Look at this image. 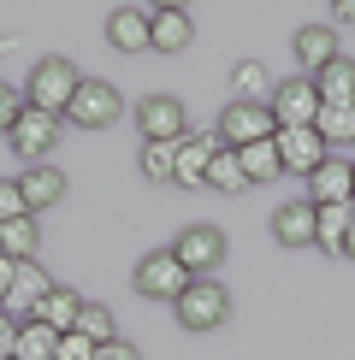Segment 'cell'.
<instances>
[{"mask_svg": "<svg viewBox=\"0 0 355 360\" xmlns=\"http://www.w3.org/2000/svg\"><path fill=\"white\" fill-rule=\"evenodd\" d=\"M77 89H83V77H77V65H71V59H42V65L30 71V83H24V101H30L36 112L66 118L71 101H77Z\"/></svg>", "mask_w": 355, "mask_h": 360, "instance_id": "obj_1", "label": "cell"}, {"mask_svg": "<svg viewBox=\"0 0 355 360\" xmlns=\"http://www.w3.org/2000/svg\"><path fill=\"white\" fill-rule=\"evenodd\" d=\"M219 136H225V148H255V142L278 136V118H273L266 101H231L219 112Z\"/></svg>", "mask_w": 355, "mask_h": 360, "instance_id": "obj_2", "label": "cell"}, {"mask_svg": "<svg viewBox=\"0 0 355 360\" xmlns=\"http://www.w3.org/2000/svg\"><path fill=\"white\" fill-rule=\"evenodd\" d=\"M130 283H137V295H148V302H172L178 307V295H184L196 278L178 266L172 248H154V254H142V266H137V278H130Z\"/></svg>", "mask_w": 355, "mask_h": 360, "instance_id": "obj_3", "label": "cell"}, {"mask_svg": "<svg viewBox=\"0 0 355 360\" xmlns=\"http://www.w3.org/2000/svg\"><path fill=\"white\" fill-rule=\"evenodd\" d=\"M125 118V95L107 83V77H83L77 89V101H71V112H66V124H83V130H107Z\"/></svg>", "mask_w": 355, "mask_h": 360, "instance_id": "obj_4", "label": "cell"}, {"mask_svg": "<svg viewBox=\"0 0 355 360\" xmlns=\"http://www.w3.org/2000/svg\"><path fill=\"white\" fill-rule=\"evenodd\" d=\"M266 107H273L278 130H308V124H320V89H314V77H285Z\"/></svg>", "mask_w": 355, "mask_h": 360, "instance_id": "obj_5", "label": "cell"}, {"mask_svg": "<svg viewBox=\"0 0 355 360\" xmlns=\"http://www.w3.org/2000/svg\"><path fill=\"white\" fill-rule=\"evenodd\" d=\"M225 313H231V295H225V283H213V278H196L184 295H178L184 331H213V325H225Z\"/></svg>", "mask_w": 355, "mask_h": 360, "instance_id": "obj_6", "label": "cell"}, {"mask_svg": "<svg viewBox=\"0 0 355 360\" xmlns=\"http://www.w3.org/2000/svg\"><path fill=\"white\" fill-rule=\"evenodd\" d=\"M172 254H178V266H184L189 278H207L213 266H225V236H219L213 224H184Z\"/></svg>", "mask_w": 355, "mask_h": 360, "instance_id": "obj_7", "label": "cell"}, {"mask_svg": "<svg viewBox=\"0 0 355 360\" xmlns=\"http://www.w3.org/2000/svg\"><path fill=\"white\" fill-rule=\"evenodd\" d=\"M225 148V136L219 130H189L184 142H178V166H172V184L184 189H201L207 184V166H213V154Z\"/></svg>", "mask_w": 355, "mask_h": 360, "instance_id": "obj_8", "label": "cell"}, {"mask_svg": "<svg viewBox=\"0 0 355 360\" xmlns=\"http://www.w3.org/2000/svg\"><path fill=\"white\" fill-rule=\"evenodd\" d=\"M137 124H142V142H184L189 136V112L172 95H148L137 107Z\"/></svg>", "mask_w": 355, "mask_h": 360, "instance_id": "obj_9", "label": "cell"}, {"mask_svg": "<svg viewBox=\"0 0 355 360\" xmlns=\"http://www.w3.org/2000/svg\"><path fill=\"white\" fill-rule=\"evenodd\" d=\"M54 295V278H48V266H36V260H24L18 266V278H12V295L0 302V313H12V319H36L42 313V302Z\"/></svg>", "mask_w": 355, "mask_h": 360, "instance_id": "obj_10", "label": "cell"}, {"mask_svg": "<svg viewBox=\"0 0 355 360\" xmlns=\"http://www.w3.org/2000/svg\"><path fill=\"white\" fill-rule=\"evenodd\" d=\"M278 160H285V172H296V177H314L325 160H332V142H325L314 124L308 130H278Z\"/></svg>", "mask_w": 355, "mask_h": 360, "instance_id": "obj_11", "label": "cell"}, {"mask_svg": "<svg viewBox=\"0 0 355 360\" xmlns=\"http://www.w3.org/2000/svg\"><path fill=\"white\" fill-rule=\"evenodd\" d=\"M59 130H66V118H54V112H36V107H24V118H18V130H12L6 142L18 148L24 160H36V166H48V154H54Z\"/></svg>", "mask_w": 355, "mask_h": 360, "instance_id": "obj_12", "label": "cell"}, {"mask_svg": "<svg viewBox=\"0 0 355 360\" xmlns=\"http://www.w3.org/2000/svg\"><path fill=\"white\" fill-rule=\"evenodd\" d=\"M196 24H189L184 6H148V48L154 53H184Z\"/></svg>", "mask_w": 355, "mask_h": 360, "instance_id": "obj_13", "label": "cell"}, {"mask_svg": "<svg viewBox=\"0 0 355 360\" xmlns=\"http://www.w3.org/2000/svg\"><path fill=\"white\" fill-rule=\"evenodd\" d=\"M308 201H314V207H344V201H355V166L332 154L314 177H308Z\"/></svg>", "mask_w": 355, "mask_h": 360, "instance_id": "obj_14", "label": "cell"}, {"mask_svg": "<svg viewBox=\"0 0 355 360\" xmlns=\"http://www.w3.org/2000/svg\"><path fill=\"white\" fill-rule=\"evenodd\" d=\"M296 59H302L308 77H320L332 59H344V53H337V30L332 24H302V30H296Z\"/></svg>", "mask_w": 355, "mask_h": 360, "instance_id": "obj_15", "label": "cell"}, {"mask_svg": "<svg viewBox=\"0 0 355 360\" xmlns=\"http://www.w3.org/2000/svg\"><path fill=\"white\" fill-rule=\"evenodd\" d=\"M107 41L118 53H142L148 48V6H113L107 12Z\"/></svg>", "mask_w": 355, "mask_h": 360, "instance_id": "obj_16", "label": "cell"}, {"mask_svg": "<svg viewBox=\"0 0 355 360\" xmlns=\"http://www.w3.org/2000/svg\"><path fill=\"white\" fill-rule=\"evenodd\" d=\"M273 236L285 248H308L314 243V201H285L273 213Z\"/></svg>", "mask_w": 355, "mask_h": 360, "instance_id": "obj_17", "label": "cell"}, {"mask_svg": "<svg viewBox=\"0 0 355 360\" xmlns=\"http://www.w3.org/2000/svg\"><path fill=\"white\" fill-rule=\"evenodd\" d=\"M320 107H355V59H332V65L314 77Z\"/></svg>", "mask_w": 355, "mask_h": 360, "instance_id": "obj_18", "label": "cell"}, {"mask_svg": "<svg viewBox=\"0 0 355 360\" xmlns=\"http://www.w3.org/2000/svg\"><path fill=\"white\" fill-rule=\"evenodd\" d=\"M18 189H24V207H30V219H36L42 207H54L59 195H66V177H59L54 166H30V172L18 177Z\"/></svg>", "mask_w": 355, "mask_h": 360, "instance_id": "obj_19", "label": "cell"}, {"mask_svg": "<svg viewBox=\"0 0 355 360\" xmlns=\"http://www.w3.org/2000/svg\"><path fill=\"white\" fill-rule=\"evenodd\" d=\"M349 224H355V201H344V207H314V243L332 248V254H344Z\"/></svg>", "mask_w": 355, "mask_h": 360, "instance_id": "obj_20", "label": "cell"}, {"mask_svg": "<svg viewBox=\"0 0 355 360\" xmlns=\"http://www.w3.org/2000/svg\"><path fill=\"white\" fill-rule=\"evenodd\" d=\"M237 166H243L249 184H273V177H285V160H278V136L273 142H255V148H231Z\"/></svg>", "mask_w": 355, "mask_h": 360, "instance_id": "obj_21", "label": "cell"}, {"mask_svg": "<svg viewBox=\"0 0 355 360\" xmlns=\"http://www.w3.org/2000/svg\"><path fill=\"white\" fill-rule=\"evenodd\" d=\"M77 313H83V295H77V290H66V283H54V295L42 302L36 319H42V325H54L59 337H71V331H77Z\"/></svg>", "mask_w": 355, "mask_h": 360, "instance_id": "obj_22", "label": "cell"}, {"mask_svg": "<svg viewBox=\"0 0 355 360\" xmlns=\"http://www.w3.org/2000/svg\"><path fill=\"white\" fill-rule=\"evenodd\" d=\"M54 354H59V331H54V325H42V319H24L12 360H54Z\"/></svg>", "mask_w": 355, "mask_h": 360, "instance_id": "obj_23", "label": "cell"}, {"mask_svg": "<svg viewBox=\"0 0 355 360\" xmlns=\"http://www.w3.org/2000/svg\"><path fill=\"white\" fill-rule=\"evenodd\" d=\"M36 243H42V231H36V219H12V224H0V254L6 260H36Z\"/></svg>", "mask_w": 355, "mask_h": 360, "instance_id": "obj_24", "label": "cell"}, {"mask_svg": "<svg viewBox=\"0 0 355 360\" xmlns=\"http://www.w3.org/2000/svg\"><path fill=\"white\" fill-rule=\"evenodd\" d=\"M207 189H219V195H243L249 189V177H243V166H237L231 148H219V154H213V166H207Z\"/></svg>", "mask_w": 355, "mask_h": 360, "instance_id": "obj_25", "label": "cell"}, {"mask_svg": "<svg viewBox=\"0 0 355 360\" xmlns=\"http://www.w3.org/2000/svg\"><path fill=\"white\" fill-rule=\"evenodd\" d=\"M320 136L332 148H355V107H320Z\"/></svg>", "mask_w": 355, "mask_h": 360, "instance_id": "obj_26", "label": "cell"}, {"mask_svg": "<svg viewBox=\"0 0 355 360\" xmlns=\"http://www.w3.org/2000/svg\"><path fill=\"white\" fill-rule=\"evenodd\" d=\"M77 337H89L95 349H107V342H118V331H113V313L101 307V302H83V313H77Z\"/></svg>", "mask_w": 355, "mask_h": 360, "instance_id": "obj_27", "label": "cell"}, {"mask_svg": "<svg viewBox=\"0 0 355 360\" xmlns=\"http://www.w3.org/2000/svg\"><path fill=\"white\" fill-rule=\"evenodd\" d=\"M172 166H178V142H142V177L166 184Z\"/></svg>", "mask_w": 355, "mask_h": 360, "instance_id": "obj_28", "label": "cell"}, {"mask_svg": "<svg viewBox=\"0 0 355 360\" xmlns=\"http://www.w3.org/2000/svg\"><path fill=\"white\" fill-rule=\"evenodd\" d=\"M231 83H237V101H261L266 95V65H261V59H237Z\"/></svg>", "mask_w": 355, "mask_h": 360, "instance_id": "obj_29", "label": "cell"}, {"mask_svg": "<svg viewBox=\"0 0 355 360\" xmlns=\"http://www.w3.org/2000/svg\"><path fill=\"white\" fill-rule=\"evenodd\" d=\"M24 89H12V83H0V136H12L18 130V118H24Z\"/></svg>", "mask_w": 355, "mask_h": 360, "instance_id": "obj_30", "label": "cell"}, {"mask_svg": "<svg viewBox=\"0 0 355 360\" xmlns=\"http://www.w3.org/2000/svg\"><path fill=\"white\" fill-rule=\"evenodd\" d=\"M12 219H30V207H24L18 177H0V224H12Z\"/></svg>", "mask_w": 355, "mask_h": 360, "instance_id": "obj_31", "label": "cell"}, {"mask_svg": "<svg viewBox=\"0 0 355 360\" xmlns=\"http://www.w3.org/2000/svg\"><path fill=\"white\" fill-rule=\"evenodd\" d=\"M54 360H95V342L71 331V337H59V354H54Z\"/></svg>", "mask_w": 355, "mask_h": 360, "instance_id": "obj_32", "label": "cell"}, {"mask_svg": "<svg viewBox=\"0 0 355 360\" xmlns=\"http://www.w3.org/2000/svg\"><path fill=\"white\" fill-rule=\"evenodd\" d=\"M12 349H18V319L0 313V360H12Z\"/></svg>", "mask_w": 355, "mask_h": 360, "instance_id": "obj_33", "label": "cell"}, {"mask_svg": "<svg viewBox=\"0 0 355 360\" xmlns=\"http://www.w3.org/2000/svg\"><path fill=\"white\" fill-rule=\"evenodd\" d=\"M95 360H142L137 349H130V342L125 337H118V342H107V349H95Z\"/></svg>", "mask_w": 355, "mask_h": 360, "instance_id": "obj_34", "label": "cell"}, {"mask_svg": "<svg viewBox=\"0 0 355 360\" xmlns=\"http://www.w3.org/2000/svg\"><path fill=\"white\" fill-rule=\"evenodd\" d=\"M12 278H18V260H6V254H0V302L12 295Z\"/></svg>", "mask_w": 355, "mask_h": 360, "instance_id": "obj_35", "label": "cell"}, {"mask_svg": "<svg viewBox=\"0 0 355 360\" xmlns=\"http://www.w3.org/2000/svg\"><path fill=\"white\" fill-rule=\"evenodd\" d=\"M337 24H355V0H344V6H337Z\"/></svg>", "mask_w": 355, "mask_h": 360, "instance_id": "obj_36", "label": "cell"}, {"mask_svg": "<svg viewBox=\"0 0 355 360\" xmlns=\"http://www.w3.org/2000/svg\"><path fill=\"white\" fill-rule=\"evenodd\" d=\"M344 254H349V260H355V224H349V243H344Z\"/></svg>", "mask_w": 355, "mask_h": 360, "instance_id": "obj_37", "label": "cell"}]
</instances>
